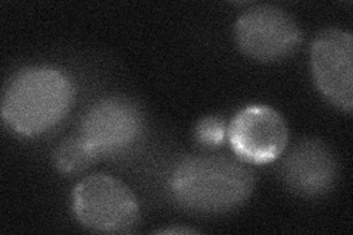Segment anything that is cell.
<instances>
[{"label":"cell","mask_w":353,"mask_h":235,"mask_svg":"<svg viewBox=\"0 0 353 235\" xmlns=\"http://www.w3.org/2000/svg\"><path fill=\"white\" fill-rule=\"evenodd\" d=\"M143 119L140 110L128 100L109 97L87 112L80 134L97 152L117 153L125 150L140 137Z\"/></svg>","instance_id":"7"},{"label":"cell","mask_w":353,"mask_h":235,"mask_svg":"<svg viewBox=\"0 0 353 235\" xmlns=\"http://www.w3.org/2000/svg\"><path fill=\"white\" fill-rule=\"evenodd\" d=\"M281 174L284 183L296 194L318 197L334 187L339 167L328 145L318 140H305L285 156Z\"/></svg>","instance_id":"8"},{"label":"cell","mask_w":353,"mask_h":235,"mask_svg":"<svg viewBox=\"0 0 353 235\" xmlns=\"http://www.w3.org/2000/svg\"><path fill=\"white\" fill-rule=\"evenodd\" d=\"M97 156V152L79 134L63 140L58 145L53 153V162L61 172L77 174L90 166Z\"/></svg>","instance_id":"9"},{"label":"cell","mask_w":353,"mask_h":235,"mask_svg":"<svg viewBox=\"0 0 353 235\" xmlns=\"http://www.w3.org/2000/svg\"><path fill=\"white\" fill-rule=\"evenodd\" d=\"M72 209L83 227L109 234L130 231L140 212L130 187L106 174L90 175L77 184Z\"/></svg>","instance_id":"3"},{"label":"cell","mask_w":353,"mask_h":235,"mask_svg":"<svg viewBox=\"0 0 353 235\" xmlns=\"http://www.w3.org/2000/svg\"><path fill=\"white\" fill-rule=\"evenodd\" d=\"M194 134H196L197 141L203 145H208V147L219 145L223 144L227 136L225 122L216 116L203 118L199 121Z\"/></svg>","instance_id":"10"},{"label":"cell","mask_w":353,"mask_h":235,"mask_svg":"<svg viewBox=\"0 0 353 235\" xmlns=\"http://www.w3.org/2000/svg\"><path fill=\"white\" fill-rule=\"evenodd\" d=\"M75 97L71 78L53 66H31L12 76L2 99V116L21 136H39L58 125Z\"/></svg>","instance_id":"2"},{"label":"cell","mask_w":353,"mask_h":235,"mask_svg":"<svg viewBox=\"0 0 353 235\" xmlns=\"http://www.w3.org/2000/svg\"><path fill=\"white\" fill-rule=\"evenodd\" d=\"M311 66L315 84L331 105L350 114L353 108V37L328 28L312 43Z\"/></svg>","instance_id":"5"},{"label":"cell","mask_w":353,"mask_h":235,"mask_svg":"<svg viewBox=\"0 0 353 235\" xmlns=\"http://www.w3.org/2000/svg\"><path fill=\"white\" fill-rule=\"evenodd\" d=\"M161 232H165V234H168V232H184V234H189V232H194V231H192V229H181V228H176V229H163V231H161Z\"/></svg>","instance_id":"11"},{"label":"cell","mask_w":353,"mask_h":235,"mask_svg":"<svg viewBox=\"0 0 353 235\" xmlns=\"http://www.w3.org/2000/svg\"><path fill=\"white\" fill-rule=\"evenodd\" d=\"M227 136L241 161L263 165L281 156L289 141V130L275 109L250 105L241 109L230 122Z\"/></svg>","instance_id":"6"},{"label":"cell","mask_w":353,"mask_h":235,"mask_svg":"<svg viewBox=\"0 0 353 235\" xmlns=\"http://www.w3.org/2000/svg\"><path fill=\"white\" fill-rule=\"evenodd\" d=\"M255 176L250 167L224 154L192 156L175 167L170 192L175 203L201 215H218L240 207L250 197Z\"/></svg>","instance_id":"1"},{"label":"cell","mask_w":353,"mask_h":235,"mask_svg":"<svg viewBox=\"0 0 353 235\" xmlns=\"http://www.w3.org/2000/svg\"><path fill=\"white\" fill-rule=\"evenodd\" d=\"M236 41L240 50L259 62H275L299 48L302 31L284 9L261 5L243 14L236 22Z\"/></svg>","instance_id":"4"}]
</instances>
